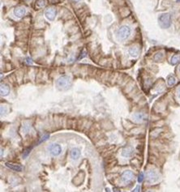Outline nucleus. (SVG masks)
Instances as JSON below:
<instances>
[{"label":"nucleus","instance_id":"1","mask_svg":"<svg viewBox=\"0 0 180 192\" xmlns=\"http://www.w3.org/2000/svg\"><path fill=\"white\" fill-rule=\"evenodd\" d=\"M72 86V79L67 75H62L57 80V87L60 90H67Z\"/></svg>","mask_w":180,"mask_h":192},{"label":"nucleus","instance_id":"2","mask_svg":"<svg viewBox=\"0 0 180 192\" xmlns=\"http://www.w3.org/2000/svg\"><path fill=\"white\" fill-rule=\"evenodd\" d=\"M158 24L162 28H168L171 25V15L169 13L161 14L158 17Z\"/></svg>","mask_w":180,"mask_h":192},{"label":"nucleus","instance_id":"3","mask_svg":"<svg viewBox=\"0 0 180 192\" xmlns=\"http://www.w3.org/2000/svg\"><path fill=\"white\" fill-rule=\"evenodd\" d=\"M118 37L120 40H126L129 37L130 34H131V28L127 26V25H123L119 28V29L118 30Z\"/></svg>","mask_w":180,"mask_h":192},{"label":"nucleus","instance_id":"4","mask_svg":"<svg viewBox=\"0 0 180 192\" xmlns=\"http://www.w3.org/2000/svg\"><path fill=\"white\" fill-rule=\"evenodd\" d=\"M48 150L52 156H59L61 153L62 148L60 145L58 143H52L48 147Z\"/></svg>","mask_w":180,"mask_h":192},{"label":"nucleus","instance_id":"5","mask_svg":"<svg viewBox=\"0 0 180 192\" xmlns=\"http://www.w3.org/2000/svg\"><path fill=\"white\" fill-rule=\"evenodd\" d=\"M146 177L148 181L151 183H153L158 182L159 180V174L158 173V172L153 170H150L147 172Z\"/></svg>","mask_w":180,"mask_h":192},{"label":"nucleus","instance_id":"6","mask_svg":"<svg viewBox=\"0 0 180 192\" xmlns=\"http://www.w3.org/2000/svg\"><path fill=\"white\" fill-rule=\"evenodd\" d=\"M56 13H57V11H56L55 8L50 7L48 9H46L45 12V17L49 20H54V18H55V16H56Z\"/></svg>","mask_w":180,"mask_h":192},{"label":"nucleus","instance_id":"7","mask_svg":"<svg viewBox=\"0 0 180 192\" xmlns=\"http://www.w3.org/2000/svg\"><path fill=\"white\" fill-rule=\"evenodd\" d=\"M133 177H134V174L131 170H127L125 172H123V173L122 174V180L124 182H128L130 181H131Z\"/></svg>","mask_w":180,"mask_h":192},{"label":"nucleus","instance_id":"8","mask_svg":"<svg viewBox=\"0 0 180 192\" xmlns=\"http://www.w3.org/2000/svg\"><path fill=\"white\" fill-rule=\"evenodd\" d=\"M26 13V10L24 7H18L15 8L14 10V14L16 17H18V18H21L23 17Z\"/></svg>","mask_w":180,"mask_h":192},{"label":"nucleus","instance_id":"9","mask_svg":"<svg viewBox=\"0 0 180 192\" xmlns=\"http://www.w3.org/2000/svg\"><path fill=\"white\" fill-rule=\"evenodd\" d=\"M6 166L8 167L9 169H11V170H12L14 171H17V172H20L22 171V166L18 165V164H15V163H9V162H7L6 163Z\"/></svg>","mask_w":180,"mask_h":192},{"label":"nucleus","instance_id":"10","mask_svg":"<svg viewBox=\"0 0 180 192\" xmlns=\"http://www.w3.org/2000/svg\"><path fill=\"white\" fill-rule=\"evenodd\" d=\"M0 92H1V96H3V97L7 96L10 92L9 86L5 84H1V86H0Z\"/></svg>","mask_w":180,"mask_h":192},{"label":"nucleus","instance_id":"11","mask_svg":"<svg viewBox=\"0 0 180 192\" xmlns=\"http://www.w3.org/2000/svg\"><path fill=\"white\" fill-rule=\"evenodd\" d=\"M80 156V151L79 148H75L71 151V157L72 160H78Z\"/></svg>","mask_w":180,"mask_h":192},{"label":"nucleus","instance_id":"12","mask_svg":"<svg viewBox=\"0 0 180 192\" xmlns=\"http://www.w3.org/2000/svg\"><path fill=\"white\" fill-rule=\"evenodd\" d=\"M140 53V49H139L138 46H132L129 49V54L131 57H137Z\"/></svg>","mask_w":180,"mask_h":192},{"label":"nucleus","instance_id":"13","mask_svg":"<svg viewBox=\"0 0 180 192\" xmlns=\"http://www.w3.org/2000/svg\"><path fill=\"white\" fill-rule=\"evenodd\" d=\"M132 154H133V148L131 147H127L124 148L123 150V153H122V155L125 156V157H129Z\"/></svg>","mask_w":180,"mask_h":192},{"label":"nucleus","instance_id":"14","mask_svg":"<svg viewBox=\"0 0 180 192\" xmlns=\"http://www.w3.org/2000/svg\"><path fill=\"white\" fill-rule=\"evenodd\" d=\"M176 84V78L173 75H170L169 76L167 77V84L168 86L172 87Z\"/></svg>","mask_w":180,"mask_h":192},{"label":"nucleus","instance_id":"15","mask_svg":"<svg viewBox=\"0 0 180 192\" xmlns=\"http://www.w3.org/2000/svg\"><path fill=\"white\" fill-rule=\"evenodd\" d=\"M180 62V55L178 54H175L174 56H172L171 59H170V63L172 65H176L177 63H178Z\"/></svg>","mask_w":180,"mask_h":192},{"label":"nucleus","instance_id":"16","mask_svg":"<svg viewBox=\"0 0 180 192\" xmlns=\"http://www.w3.org/2000/svg\"><path fill=\"white\" fill-rule=\"evenodd\" d=\"M46 4V0H37L36 2V7L37 8H42L45 7Z\"/></svg>","mask_w":180,"mask_h":192},{"label":"nucleus","instance_id":"17","mask_svg":"<svg viewBox=\"0 0 180 192\" xmlns=\"http://www.w3.org/2000/svg\"><path fill=\"white\" fill-rule=\"evenodd\" d=\"M134 117H135V119L137 122H141L144 118V115L143 114H141V113H138V114H136L134 115Z\"/></svg>","mask_w":180,"mask_h":192},{"label":"nucleus","instance_id":"18","mask_svg":"<svg viewBox=\"0 0 180 192\" xmlns=\"http://www.w3.org/2000/svg\"><path fill=\"white\" fill-rule=\"evenodd\" d=\"M162 58H163V54H162V53H158L155 55L154 59H155V61H161L162 59Z\"/></svg>","mask_w":180,"mask_h":192},{"label":"nucleus","instance_id":"19","mask_svg":"<svg viewBox=\"0 0 180 192\" xmlns=\"http://www.w3.org/2000/svg\"><path fill=\"white\" fill-rule=\"evenodd\" d=\"M7 109H6V106H1V116H3V115H5V112H7Z\"/></svg>","mask_w":180,"mask_h":192},{"label":"nucleus","instance_id":"20","mask_svg":"<svg viewBox=\"0 0 180 192\" xmlns=\"http://www.w3.org/2000/svg\"><path fill=\"white\" fill-rule=\"evenodd\" d=\"M144 173H141L140 175H139V177H138V182H143V180H144Z\"/></svg>","mask_w":180,"mask_h":192},{"label":"nucleus","instance_id":"21","mask_svg":"<svg viewBox=\"0 0 180 192\" xmlns=\"http://www.w3.org/2000/svg\"><path fill=\"white\" fill-rule=\"evenodd\" d=\"M140 186H137V187L135 188V190H133V191H140Z\"/></svg>","mask_w":180,"mask_h":192},{"label":"nucleus","instance_id":"22","mask_svg":"<svg viewBox=\"0 0 180 192\" xmlns=\"http://www.w3.org/2000/svg\"><path fill=\"white\" fill-rule=\"evenodd\" d=\"M177 92H178V98L180 99V87L178 88V89Z\"/></svg>","mask_w":180,"mask_h":192},{"label":"nucleus","instance_id":"23","mask_svg":"<svg viewBox=\"0 0 180 192\" xmlns=\"http://www.w3.org/2000/svg\"><path fill=\"white\" fill-rule=\"evenodd\" d=\"M3 150L1 149V156H3Z\"/></svg>","mask_w":180,"mask_h":192},{"label":"nucleus","instance_id":"24","mask_svg":"<svg viewBox=\"0 0 180 192\" xmlns=\"http://www.w3.org/2000/svg\"><path fill=\"white\" fill-rule=\"evenodd\" d=\"M73 1H75V2H79L80 0H73Z\"/></svg>","mask_w":180,"mask_h":192},{"label":"nucleus","instance_id":"25","mask_svg":"<svg viewBox=\"0 0 180 192\" xmlns=\"http://www.w3.org/2000/svg\"><path fill=\"white\" fill-rule=\"evenodd\" d=\"M179 71H180V66H179Z\"/></svg>","mask_w":180,"mask_h":192}]
</instances>
